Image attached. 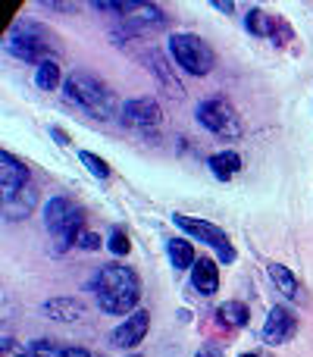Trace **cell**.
<instances>
[{"label":"cell","instance_id":"obj_1","mask_svg":"<svg viewBox=\"0 0 313 357\" xmlns=\"http://www.w3.org/2000/svg\"><path fill=\"white\" fill-rule=\"evenodd\" d=\"M94 295H98V304L107 314H129L142 298V282H138L132 266L107 264L94 279Z\"/></svg>","mask_w":313,"mask_h":357},{"label":"cell","instance_id":"obj_2","mask_svg":"<svg viewBox=\"0 0 313 357\" xmlns=\"http://www.w3.org/2000/svg\"><path fill=\"white\" fill-rule=\"evenodd\" d=\"M63 88H66V98L72 100V104L85 107V110L94 113L98 119L113 116V110H116V98H113V91L100 79H94L91 73H72Z\"/></svg>","mask_w":313,"mask_h":357},{"label":"cell","instance_id":"obj_3","mask_svg":"<svg viewBox=\"0 0 313 357\" xmlns=\"http://www.w3.org/2000/svg\"><path fill=\"white\" fill-rule=\"evenodd\" d=\"M44 222L56 238V251H66L82 235V210L69 197H50L47 210H44Z\"/></svg>","mask_w":313,"mask_h":357},{"label":"cell","instance_id":"obj_4","mask_svg":"<svg viewBox=\"0 0 313 357\" xmlns=\"http://www.w3.org/2000/svg\"><path fill=\"white\" fill-rule=\"evenodd\" d=\"M169 54H172V60L191 75H207L216 60L210 44L201 41L197 35H191V31H182V35L169 38Z\"/></svg>","mask_w":313,"mask_h":357},{"label":"cell","instance_id":"obj_5","mask_svg":"<svg viewBox=\"0 0 313 357\" xmlns=\"http://www.w3.org/2000/svg\"><path fill=\"white\" fill-rule=\"evenodd\" d=\"M6 50L25 63H38V66L54 60V56H50L47 35H44L41 29H35V25H16V29L10 31V38H6Z\"/></svg>","mask_w":313,"mask_h":357},{"label":"cell","instance_id":"obj_6","mask_svg":"<svg viewBox=\"0 0 313 357\" xmlns=\"http://www.w3.org/2000/svg\"><path fill=\"white\" fill-rule=\"evenodd\" d=\"M172 220H176V226L182 229V232H188L191 238H197V241H204V245L213 248V251L220 254L222 264H232L235 260L232 241H229V235L222 232L220 226H213V222H207V220H197V216H185V213H176Z\"/></svg>","mask_w":313,"mask_h":357},{"label":"cell","instance_id":"obj_7","mask_svg":"<svg viewBox=\"0 0 313 357\" xmlns=\"http://www.w3.org/2000/svg\"><path fill=\"white\" fill-rule=\"evenodd\" d=\"M197 119H201V126H207L210 132H216V135H229V138L238 135V116H235L232 104H226L222 98L204 100V104L197 107Z\"/></svg>","mask_w":313,"mask_h":357},{"label":"cell","instance_id":"obj_8","mask_svg":"<svg viewBox=\"0 0 313 357\" xmlns=\"http://www.w3.org/2000/svg\"><path fill=\"white\" fill-rule=\"evenodd\" d=\"M25 185H29V167L19 163L10 151H3L0 154V195H3V201H13Z\"/></svg>","mask_w":313,"mask_h":357},{"label":"cell","instance_id":"obj_9","mask_svg":"<svg viewBox=\"0 0 313 357\" xmlns=\"http://www.w3.org/2000/svg\"><path fill=\"white\" fill-rule=\"evenodd\" d=\"M163 113H160V104L151 98H135L123 107V123L132 126V129H157Z\"/></svg>","mask_w":313,"mask_h":357},{"label":"cell","instance_id":"obj_10","mask_svg":"<svg viewBox=\"0 0 313 357\" xmlns=\"http://www.w3.org/2000/svg\"><path fill=\"white\" fill-rule=\"evenodd\" d=\"M148 329H151V314L148 310H135V314L125 317L123 326L113 329L110 339L116 348H138L144 342V335H148Z\"/></svg>","mask_w":313,"mask_h":357},{"label":"cell","instance_id":"obj_11","mask_svg":"<svg viewBox=\"0 0 313 357\" xmlns=\"http://www.w3.org/2000/svg\"><path fill=\"white\" fill-rule=\"evenodd\" d=\"M298 329V317L289 307H273L264 323V342L266 345H285Z\"/></svg>","mask_w":313,"mask_h":357},{"label":"cell","instance_id":"obj_12","mask_svg":"<svg viewBox=\"0 0 313 357\" xmlns=\"http://www.w3.org/2000/svg\"><path fill=\"white\" fill-rule=\"evenodd\" d=\"M125 25H129L132 31H157V29H163L166 25V16H163V10L154 3H132L129 6V13H125Z\"/></svg>","mask_w":313,"mask_h":357},{"label":"cell","instance_id":"obj_13","mask_svg":"<svg viewBox=\"0 0 313 357\" xmlns=\"http://www.w3.org/2000/svg\"><path fill=\"white\" fill-rule=\"evenodd\" d=\"M191 285H194L204 298L216 295V289H220V270H216V264L210 257H201L191 266Z\"/></svg>","mask_w":313,"mask_h":357},{"label":"cell","instance_id":"obj_14","mask_svg":"<svg viewBox=\"0 0 313 357\" xmlns=\"http://www.w3.org/2000/svg\"><path fill=\"white\" fill-rule=\"evenodd\" d=\"M44 314H47L50 320L75 323V320H82V317L88 314V307L79 301V298H50V301L44 304Z\"/></svg>","mask_w":313,"mask_h":357},{"label":"cell","instance_id":"obj_15","mask_svg":"<svg viewBox=\"0 0 313 357\" xmlns=\"http://www.w3.org/2000/svg\"><path fill=\"white\" fill-rule=\"evenodd\" d=\"M35 201H38V188H35V185H25V188L19 191L13 201H3L6 220H22V216H29L31 210H35Z\"/></svg>","mask_w":313,"mask_h":357},{"label":"cell","instance_id":"obj_16","mask_svg":"<svg viewBox=\"0 0 313 357\" xmlns=\"http://www.w3.org/2000/svg\"><path fill=\"white\" fill-rule=\"evenodd\" d=\"M245 25H247V31H251V35H260V38H276V31H279V19L270 16V13H264V10H251V13H247Z\"/></svg>","mask_w":313,"mask_h":357},{"label":"cell","instance_id":"obj_17","mask_svg":"<svg viewBox=\"0 0 313 357\" xmlns=\"http://www.w3.org/2000/svg\"><path fill=\"white\" fill-rule=\"evenodd\" d=\"M210 169H213L216 178L229 182V178H232V176L241 169V157L235 154V151H222V154H213V157H210Z\"/></svg>","mask_w":313,"mask_h":357},{"label":"cell","instance_id":"obj_18","mask_svg":"<svg viewBox=\"0 0 313 357\" xmlns=\"http://www.w3.org/2000/svg\"><path fill=\"white\" fill-rule=\"evenodd\" d=\"M270 279L279 285V291H282L285 298H301V285H298V279H295V273L289 270V266H282V264H273L270 266Z\"/></svg>","mask_w":313,"mask_h":357},{"label":"cell","instance_id":"obj_19","mask_svg":"<svg viewBox=\"0 0 313 357\" xmlns=\"http://www.w3.org/2000/svg\"><path fill=\"white\" fill-rule=\"evenodd\" d=\"M166 251H169V260H172V266H176V270H191V266L197 264V260H194V248H191L188 238H172Z\"/></svg>","mask_w":313,"mask_h":357},{"label":"cell","instance_id":"obj_20","mask_svg":"<svg viewBox=\"0 0 313 357\" xmlns=\"http://www.w3.org/2000/svg\"><path fill=\"white\" fill-rule=\"evenodd\" d=\"M216 317H220V323H222V326H232V329H238V326H245V323H247V317H251V314H247V307H245V304H241V301H226L220 310H216Z\"/></svg>","mask_w":313,"mask_h":357},{"label":"cell","instance_id":"obj_21","mask_svg":"<svg viewBox=\"0 0 313 357\" xmlns=\"http://www.w3.org/2000/svg\"><path fill=\"white\" fill-rule=\"evenodd\" d=\"M31 354L35 357H91L85 348H63V345H50L44 339L31 342Z\"/></svg>","mask_w":313,"mask_h":357},{"label":"cell","instance_id":"obj_22","mask_svg":"<svg viewBox=\"0 0 313 357\" xmlns=\"http://www.w3.org/2000/svg\"><path fill=\"white\" fill-rule=\"evenodd\" d=\"M35 82H38V88H41V91H54V88L60 85V63H56V60L41 63V66H38V73H35Z\"/></svg>","mask_w":313,"mask_h":357},{"label":"cell","instance_id":"obj_23","mask_svg":"<svg viewBox=\"0 0 313 357\" xmlns=\"http://www.w3.org/2000/svg\"><path fill=\"white\" fill-rule=\"evenodd\" d=\"M151 69H154V73L160 75V82H163V85H166V94H172V98H182V85H178V79H172V75L169 73H166V63L163 60H160V56L154 54V66H151Z\"/></svg>","mask_w":313,"mask_h":357},{"label":"cell","instance_id":"obj_24","mask_svg":"<svg viewBox=\"0 0 313 357\" xmlns=\"http://www.w3.org/2000/svg\"><path fill=\"white\" fill-rule=\"evenodd\" d=\"M79 160L88 167V173H91L94 178H110V167H107V160H100L98 154H91V151H82Z\"/></svg>","mask_w":313,"mask_h":357},{"label":"cell","instance_id":"obj_25","mask_svg":"<svg viewBox=\"0 0 313 357\" xmlns=\"http://www.w3.org/2000/svg\"><path fill=\"white\" fill-rule=\"evenodd\" d=\"M107 248H110L116 257H123V254L132 251V241H129V235H125L123 229H113V235H110V241H107Z\"/></svg>","mask_w":313,"mask_h":357},{"label":"cell","instance_id":"obj_26","mask_svg":"<svg viewBox=\"0 0 313 357\" xmlns=\"http://www.w3.org/2000/svg\"><path fill=\"white\" fill-rule=\"evenodd\" d=\"M0 357H35V354H31V348L19 345L16 339H3L0 342Z\"/></svg>","mask_w":313,"mask_h":357},{"label":"cell","instance_id":"obj_27","mask_svg":"<svg viewBox=\"0 0 313 357\" xmlns=\"http://www.w3.org/2000/svg\"><path fill=\"white\" fill-rule=\"evenodd\" d=\"M75 245H79L82 251H100V235L85 232V229H82V235H79V238H75Z\"/></svg>","mask_w":313,"mask_h":357},{"label":"cell","instance_id":"obj_28","mask_svg":"<svg viewBox=\"0 0 313 357\" xmlns=\"http://www.w3.org/2000/svg\"><path fill=\"white\" fill-rule=\"evenodd\" d=\"M194 357H222V348H220V345H204Z\"/></svg>","mask_w":313,"mask_h":357},{"label":"cell","instance_id":"obj_29","mask_svg":"<svg viewBox=\"0 0 313 357\" xmlns=\"http://www.w3.org/2000/svg\"><path fill=\"white\" fill-rule=\"evenodd\" d=\"M50 135L56 138V144H60V148H66V144H69V135H66V132H63V129H56V126H54V129H50Z\"/></svg>","mask_w":313,"mask_h":357},{"label":"cell","instance_id":"obj_30","mask_svg":"<svg viewBox=\"0 0 313 357\" xmlns=\"http://www.w3.org/2000/svg\"><path fill=\"white\" fill-rule=\"evenodd\" d=\"M213 6L222 13H232V3H229V0H213Z\"/></svg>","mask_w":313,"mask_h":357},{"label":"cell","instance_id":"obj_31","mask_svg":"<svg viewBox=\"0 0 313 357\" xmlns=\"http://www.w3.org/2000/svg\"><path fill=\"white\" fill-rule=\"evenodd\" d=\"M241 357H257V354H241Z\"/></svg>","mask_w":313,"mask_h":357},{"label":"cell","instance_id":"obj_32","mask_svg":"<svg viewBox=\"0 0 313 357\" xmlns=\"http://www.w3.org/2000/svg\"><path fill=\"white\" fill-rule=\"evenodd\" d=\"M132 357H138V354H132Z\"/></svg>","mask_w":313,"mask_h":357}]
</instances>
